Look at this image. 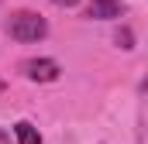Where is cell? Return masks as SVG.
<instances>
[{
  "label": "cell",
  "mask_w": 148,
  "mask_h": 144,
  "mask_svg": "<svg viewBox=\"0 0 148 144\" xmlns=\"http://www.w3.org/2000/svg\"><path fill=\"white\" fill-rule=\"evenodd\" d=\"M3 28H7V35L14 38V41H24V45L41 41V38L48 35V21H45L38 10H14Z\"/></svg>",
  "instance_id": "cell-1"
},
{
  "label": "cell",
  "mask_w": 148,
  "mask_h": 144,
  "mask_svg": "<svg viewBox=\"0 0 148 144\" xmlns=\"http://www.w3.org/2000/svg\"><path fill=\"white\" fill-rule=\"evenodd\" d=\"M21 75L31 79V82H55L62 75V69H59L55 58H24L21 62Z\"/></svg>",
  "instance_id": "cell-2"
},
{
  "label": "cell",
  "mask_w": 148,
  "mask_h": 144,
  "mask_svg": "<svg viewBox=\"0 0 148 144\" xmlns=\"http://www.w3.org/2000/svg\"><path fill=\"white\" fill-rule=\"evenodd\" d=\"M86 17H93V21H114V17H124V0H90Z\"/></svg>",
  "instance_id": "cell-3"
},
{
  "label": "cell",
  "mask_w": 148,
  "mask_h": 144,
  "mask_svg": "<svg viewBox=\"0 0 148 144\" xmlns=\"http://www.w3.org/2000/svg\"><path fill=\"white\" fill-rule=\"evenodd\" d=\"M14 134H17V144H41V134H38V127L31 120H17Z\"/></svg>",
  "instance_id": "cell-4"
},
{
  "label": "cell",
  "mask_w": 148,
  "mask_h": 144,
  "mask_svg": "<svg viewBox=\"0 0 148 144\" xmlns=\"http://www.w3.org/2000/svg\"><path fill=\"white\" fill-rule=\"evenodd\" d=\"M117 45H121V48H134V45H131V31H117Z\"/></svg>",
  "instance_id": "cell-5"
},
{
  "label": "cell",
  "mask_w": 148,
  "mask_h": 144,
  "mask_svg": "<svg viewBox=\"0 0 148 144\" xmlns=\"http://www.w3.org/2000/svg\"><path fill=\"white\" fill-rule=\"evenodd\" d=\"M52 3H55V7H76L79 0H52Z\"/></svg>",
  "instance_id": "cell-6"
},
{
  "label": "cell",
  "mask_w": 148,
  "mask_h": 144,
  "mask_svg": "<svg viewBox=\"0 0 148 144\" xmlns=\"http://www.w3.org/2000/svg\"><path fill=\"white\" fill-rule=\"evenodd\" d=\"M0 144H10V137H7V134H3V130H0Z\"/></svg>",
  "instance_id": "cell-7"
},
{
  "label": "cell",
  "mask_w": 148,
  "mask_h": 144,
  "mask_svg": "<svg viewBox=\"0 0 148 144\" xmlns=\"http://www.w3.org/2000/svg\"><path fill=\"white\" fill-rule=\"evenodd\" d=\"M0 93H3V79H0Z\"/></svg>",
  "instance_id": "cell-8"
}]
</instances>
